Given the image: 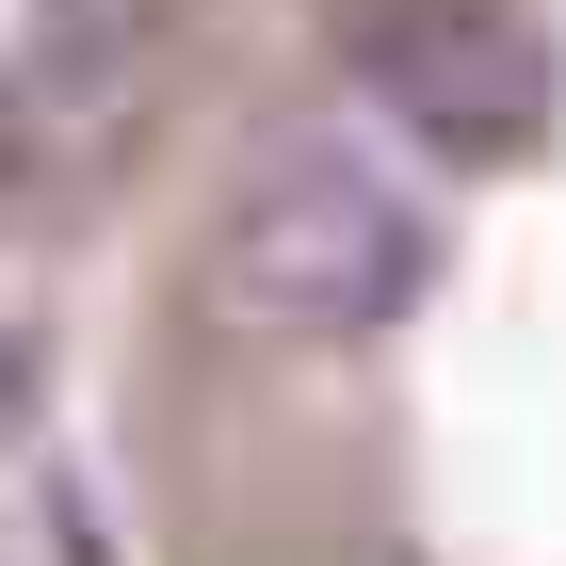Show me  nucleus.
I'll return each mask as SVG.
<instances>
[{
    "mask_svg": "<svg viewBox=\"0 0 566 566\" xmlns=\"http://www.w3.org/2000/svg\"><path fill=\"white\" fill-rule=\"evenodd\" d=\"M356 65L389 82V114L437 146V163L518 146L534 97H551V65H534V33L502 17V0H356Z\"/></svg>",
    "mask_w": 566,
    "mask_h": 566,
    "instance_id": "f03ea898",
    "label": "nucleus"
},
{
    "mask_svg": "<svg viewBox=\"0 0 566 566\" xmlns=\"http://www.w3.org/2000/svg\"><path fill=\"white\" fill-rule=\"evenodd\" d=\"M227 292L260 324H389L421 292V211L356 146H292L243 195V227H227Z\"/></svg>",
    "mask_w": 566,
    "mask_h": 566,
    "instance_id": "f257e3e1",
    "label": "nucleus"
}]
</instances>
